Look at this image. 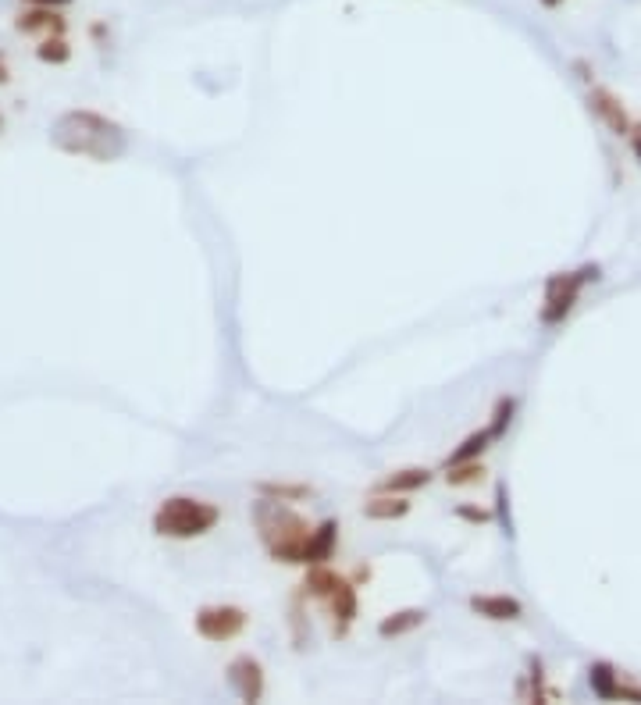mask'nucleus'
Returning a JSON list of instances; mask_svg holds the SVG:
<instances>
[{
	"label": "nucleus",
	"mask_w": 641,
	"mask_h": 705,
	"mask_svg": "<svg viewBox=\"0 0 641 705\" xmlns=\"http://www.w3.org/2000/svg\"><path fill=\"white\" fill-rule=\"evenodd\" d=\"M50 143L65 154L93 157V161H118L129 150L122 125L93 111H68L65 118H57V125L50 129Z\"/></svg>",
	"instance_id": "f257e3e1"
},
{
	"label": "nucleus",
	"mask_w": 641,
	"mask_h": 705,
	"mask_svg": "<svg viewBox=\"0 0 641 705\" xmlns=\"http://www.w3.org/2000/svg\"><path fill=\"white\" fill-rule=\"evenodd\" d=\"M253 527H257V535L271 560L289 563V567H303V545L310 538L307 517H300L282 499L260 495L257 503H253Z\"/></svg>",
	"instance_id": "f03ea898"
},
{
	"label": "nucleus",
	"mask_w": 641,
	"mask_h": 705,
	"mask_svg": "<svg viewBox=\"0 0 641 705\" xmlns=\"http://www.w3.org/2000/svg\"><path fill=\"white\" fill-rule=\"evenodd\" d=\"M221 520V510L211 499H196V495H171L157 506L154 513V535L189 542V538L211 535Z\"/></svg>",
	"instance_id": "7ed1b4c3"
},
{
	"label": "nucleus",
	"mask_w": 641,
	"mask_h": 705,
	"mask_svg": "<svg viewBox=\"0 0 641 705\" xmlns=\"http://www.w3.org/2000/svg\"><path fill=\"white\" fill-rule=\"evenodd\" d=\"M599 278H602L599 264H581L577 271H556V275H549V282H545V303H542V325L545 328L563 325V321L574 314L585 285L599 282Z\"/></svg>",
	"instance_id": "20e7f679"
},
{
	"label": "nucleus",
	"mask_w": 641,
	"mask_h": 705,
	"mask_svg": "<svg viewBox=\"0 0 641 705\" xmlns=\"http://www.w3.org/2000/svg\"><path fill=\"white\" fill-rule=\"evenodd\" d=\"M196 634H200L203 641H214V645H221V641H232L239 638V634L250 627V613L239 606H228V602H221V606H203L200 613H196Z\"/></svg>",
	"instance_id": "39448f33"
},
{
	"label": "nucleus",
	"mask_w": 641,
	"mask_h": 705,
	"mask_svg": "<svg viewBox=\"0 0 641 705\" xmlns=\"http://www.w3.org/2000/svg\"><path fill=\"white\" fill-rule=\"evenodd\" d=\"M228 684L243 702H260L264 698V666L253 656H236L228 663Z\"/></svg>",
	"instance_id": "423d86ee"
},
{
	"label": "nucleus",
	"mask_w": 641,
	"mask_h": 705,
	"mask_svg": "<svg viewBox=\"0 0 641 705\" xmlns=\"http://www.w3.org/2000/svg\"><path fill=\"white\" fill-rule=\"evenodd\" d=\"M588 107H592V114L606 125L609 132H613V136L627 139V132H631L634 122H631V114H627V107L620 104L617 93L602 90V86H592V90H588Z\"/></svg>",
	"instance_id": "0eeeda50"
},
{
	"label": "nucleus",
	"mask_w": 641,
	"mask_h": 705,
	"mask_svg": "<svg viewBox=\"0 0 641 705\" xmlns=\"http://www.w3.org/2000/svg\"><path fill=\"white\" fill-rule=\"evenodd\" d=\"M335 549H339V520H321L310 527V538L303 545V567H321L335 560Z\"/></svg>",
	"instance_id": "6e6552de"
},
{
	"label": "nucleus",
	"mask_w": 641,
	"mask_h": 705,
	"mask_svg": "<svg viewBox=\"0 0 641 705\" xmlns=\"http://www.w3.org/2000/svg\"><path fill=\"white\" fill-rule=\"evenodd\" d=\"M471 613H478L481 620H492V624H510L524 616V602L513 599V595L492 592V595H471Z\"/></svg>",
	"instance_id": "1a4fd4ad"
},
{
	"label": "nucleus",
	"mask_w": 641,
	"mask_h": 705,
	"mask_svg": "<svg viewBox=\"0 0 641 705\" xmlns=\"http://www.w3.org/2000/svg\"><path fill=\"white\" fill-rule=\"evenodd\" d=\"M431 474L428 467H403V470H392V474H385L378 485H374V492H389V495H410V492H421V488L431 485Z\"/></svg>",
	"instance_id": "9d476101"
},
{
	"label": "nucleus",
	"mask_w": 641,
	"mask_h": 705,
	"mask_svg": "<svg viewBox=\"0 0 641 705\" xmlns=\"http://www.w3.org/2000/svg\"><path fill=\"white\" fill-rule=\"evenodd\" d=\"M328 609H332V616L335 620H339V638L342 634L349 631V624H353V620H357V609H360V602H357V584L353 581H346V577H342L339 581V588H335L332 595H328Z\"/></svg>",
	"instance_id": "9b49d317"
},
{
	"label": "nucleus",
	"mask_w": 641,
	"mask_h": 705,
	"mask_svg": "<svg viewBox=\"0 0 641 705\" xmlns=\"http://www.w3.org/2000/svg\"><path fill=\"white\" fill-rule=\"evenodd\" d=\"M18 33H25V36H36V33H43V40L47 36H65V18L57 15L54 8H33V11H25V15H18Z\"/></svg>",
	"instance_id": "f8f14e48"
},
{
	"label": "nucleus",
	"mask_w": 641,
	"mask_h": 705,
	"mask_svg": "<svg viewBox=\"0 0 641 705\" xmlns=\"http://www.w3.org/2000/svg\"><path fill=\"white\" fill-rule=\"evenodd\" d=\"M364 517L367 520H403L406 513L414 510V503L406 499V495H389V492H374L364 506Z\"/></svg>",
	"instance_id": "ddd939ff"
},
{
	"label": "nucleus",
	"mask_w": 641,
	"mask_h": 705,
	"mask_svg": "<svg viewBox=\"0 0 641 705\" xmlns=\"http://www.w3.org/2000/svg\"><path fill=\"white\" fill-rule=\"evenodd\" d=\"M620 670L613 663H606V659H599V663L588 666V684H592V695L602 698V702H617V691H620Z\"/></svg>",
	"instance_id": "4468645a"
},
{
	"label": "nucleus",
	"mask_w": 641,
	"mask_h": 705,
	"mask_svg": "<svg viewBox=\"0 0 641 705\" xmlns=\"http://www.w3.org/2000/svg\"><path fill=\"white\" fill-rule=\"evenodd\" d=\"M424 620H428V609H399V613H389L378 624V638H403V634L424 627Z\"/></svg>",
	"instance_id": "2eb2a0df"
},
{
	"label": "nucleus",
	"mask_w": 641,
	"mask_h": 705,
	"mask_svg": "<svg viewBox=\"0 0 641 705\" xmlns=\"http://www.w3.org/2000/svg\"><path fill=\"white\" fill-rule=\"evenodd\" d=\"M260 495L268 499H282V503H303V499H314V485H303V481H260Z\"/></svg>",
	"instance_id": "dca6fc26"
},
{
	"label": "nucleus",
	"mask_w": 641,
	"mask_h": 705,
	"mask_svg": "<svg viewBox=\"0 0 641 705\" xmlns=\"http://www.w3.org/2000/svg\"><path fill=\"white\" fill-rule=\"evenodd\" d=\"M492 442H495V435L488 428H481V431H474V435H467L460 442V446L453 449V453L446 456V463H463V460H481V456L492 449Z\"/></svg>",
	"instance_id": "f3484780"
},
{
	"label": "nucleus",
	"mask_w": 641,
	"mask_h": 705,
	"mask_svg": "<svg viewBox=\"0 0 641 705\" xmlns=\"http://www.w3.org/2000/svg\"><path fill=\"white\" fill-rule=\"evenodd\" d=\"M342 574H335L328 563H321V567H310L307 570V581H303V592L314 595V599H328V595L339 588Z\"/></svg>",
	"instance_id": "a211bd4d"
},
{
	"label": "nucleus",
	"mask_w": 641,
	"mask_h": 705,
	"mask_svg": "<svg viewBox=\"0 0 641 705\" xmlns=\"http://www.w3.org/2000/svg\"><path fill=\"white\" fill-rule=\"evenodd\" d=\"M481 474H485V467H481V460H463V463H446V485L449 488H467V485H478Z\"/></svg>",
	"instance_id": "6ab92c4d"
},
{
	"label": "nucleus",
	"mask_w": 641,
	"mask_h": 705,
	"mask_svg": "<svg viewBox=\"0 0 641 705\" xmlns=\"http://www.w3.org/2000/svg\"><path fill=\"white\" fill-rule=\"evenodd\" d=\"M513 414H517V399L513 396H503L499 403H495V410H492V421H488V431L495 435V442L510 431V424H513Z\"/></svg>",
	"instance_id": "aec40b11"
},
{
	"label": "nucleus",
	"mask_w": 641,
	"mask_h": 705,
	"mask_svg": "<svg viewBox=\"0 0 641 705\" xmlns=\"http://www.w3.org/2000/svg\"><path fill=\"white\" fill-rule=\"evenodd\" d=\"M36 57H40L43 65H65L68 57H72V47L65 43V36H47L36 47Z\"/></svg>",
	"instance_id": "412c9836"
},
{
	"label": "nucleus",
	"mask_w": 641,
	"mask_h": 705,
	"mask_svg": "<svg viewBox=\"0 0 641 705\" xmlns=\"http://www.w3.org/2000/svg\"><path fill=\"white\" fill-rule=\"evenodd\" d=\"M495 503H499V520H503V527H506V535H513V524H510V492H506V485H499L495 488Z\"/></svg>",
	"instance_id": "4be33fe9"
},
{
	"label": "nucleus",
	"mask_w": 641,
	"mask_h": 705,
	"mask_svg": "<svg viewBox=\"0 0 641 705\" xmlns=\"http://www.w3.org/2000/svg\"><path fill=\"white\" fill-rule=\"evenodd\" d=\"M456 517L471 520V524H488V520H492V513L478 510V506H456Z\"/></svg>",
	"instance_id": "5701e85b"
},
{
	"label": "nucleus",
	"mask_w": 641,
	"mask_h": 705,
	"mask_svg": "<svg viewBox=\"0 0 641 705\" xmlns=\"http://www.w3.org/2000/svg\"><path fill=\"white\" fill-rule=\"evenodd\" d=\"M617 702H641V684H631V681H620V691H617Z\"/></svg>",
	"instance_id": "b1692460"
},
{
	"label": "nucleus",
	"mask_w": 641,
	"mask_h": 705,
	"mask_svg": "<svg viewBox=\"0 0 641 705\" xmlns=\"http://www.w3.org/2000/svg\"><path fill=\"white\" fill-rule=\"evenodd\" d=\"M627 143H631L634 157H638V161H641V122H634V125H631V132H627Z\"/></svg>",
	"instance_id": "393cba45"
},
{
	"label": "nucleus",
	"mask_w": 641,
	"mask_h": 705,
	"mask_svg": "<svg viewBox=\"0 0 641 705\" xmlns=\"http://www.w3.org/2000/svg\"><path fill=\"white\" fill-rule=\"evenodd\" d=\"M25 4H33V8H65L72 0H25Z\"/></svg>",
	"instance_id": "a878e982"
},
{
	"label": "nucleus",
	"mask_w": 641,
	"mask_h": 705,
	"mask_svg": "<svg viewBox=\"0 0 641 705\" xmlns=\"http://www.w3.org/2000/svg\"><path fill=\"white\" fill-rule=\"evenodd\" d=\"M11 79V72H8V61H4V54H0V86Z\"/></svg>",
	"instance_id": "bb28decb"
},
{
	"label": "nucleus",
	"mask_w": 641,
	"mask_h": 705,
	"mask_svg": "<svg viewBox=\"0 0 641 705\" xmlns=\"http://www.w3.org/2000/svg\"><path fill=\"white\" fill-rule=\"evenodd\" d=\"M353 577H357V581H367V577H371V567H357V574Z\"/></svg>",
	"instance_id": "cd10ccee"
},
{
	"label": "nucleus",
	"mask_w": 641,
	"mask_h": 705,
	"mask_svg": "<svg viewBox=\"0 0 641 705\" xmlns=\"http://www.w3.org/2000/svg\"><path fill=\"white\" fill-rule=\"evenodd\" d=\"M538 4H542V8H560V4H563V0H538Z\"/></svg>",
	"instance_id": "c85d7f7f"
},
{
	"label": "nucleus",
	"mask_w": 641,
	"mask_h": 705,
	"mask_svg": "<svg viewBox=\"0 0 641 705\" xmlns=\"http://www.w3.org/2000/svg\"><path fill=\"white\" fill-rule=\"evenodd\" d=\"M0 125H4V118H0Z\"/></svg>",
	"instance_id": "c756f323"
}]
</instances>
